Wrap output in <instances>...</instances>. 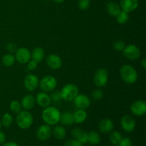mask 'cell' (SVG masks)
Here are the masks:
<instances>
[{
	"label": "cell",
	"mask_w": 146,
	"mask_h": 146,
	"mask_svg": "<svg viewBox=\"0 0 146 146\" xmlns=\"http://www.w3.org/2000/svg\"><path fill=\"white\" fill-rule=\"evenodd\" d=\"M123 136L122 134L118 131H113L111 133L109 137L110 141L111 143L113 145H118L120 142H121V139H122Z\"/></svg>",
	"instance_id": "4316f807"
},
{
	"label": "cell",
	"mask_w": 146,
	"mask_h": 146,
	"mask_svg": "<svg viewBox=\"0 0 146 146\" xmlns=\"http://www.w3.org/2000/svg\"><path fill=\"white\" fill-rule=\"evenodd\" d=\"M35 98L37 104L42 108H46V107L49 106L50 104H51V100L50 96H48L46 92L38 93Z\"/></svg>",
	"instance_id": "e0dca14e"
},
{
	"label": "cell",
	"mask_w": 146,
	"mask_h": 146,
	"mask_svg": "<svg viewBox=\"0 0 146 146\" xmlns=\"http://www.w3.org/2000/svg\"><path fill=\"white\" fill-rule=\"evenodd\" d=\"M71 135L76 140L81 143L83 145L88 143V141H87V133L83 131L80 128H74L71 131Z\"/></svg>",
	"instance_id": "d6986e66"
},
{
	"label": "cell",
	"mask_w": 146,
	"mask_h": 146,
	"mask_svg": "<svg viewBox=\"0 0 146 146\" xmlns=\"http://www.w3.org/2000/svg\"><path fill=\"white\" fill-rule=\"evenodd\" d=\"M121 125L124 131L127 133H131L135 130V121L131 115H124L121 118Z\"/></svg>",
	"instance_id": "30bf717a"
},
{
	"label": "cell",
	"mask_w": 146,
	"mask_h": 146,
	"mask_svg": "<svg viewBox=\"0 0 146 146\" xmlns=\"http://www.w3.org/2000/svg\"><path fill=\"white\" fill-rule=\"evenodd\" d=\"M9 107L11 111H12V112L16 113H18L19 112H20V111H21V108H22L21 103L18 101H11V104H10L9 105Z\"/></svg>",
	"instance_id": "f546056e"
},
{
	"label": "cell",
	"mask_w": 146,
	"mask_h": 146,
	"mask_svg": "<svg viewBox=\"0 0 146 146\" xmlns=\"http://www.w3.org/2000/svg\"><path fill=\"white\" fill-rule=\"evenodd\" d=\"M104 97V92L100 89H96L91 93V98L94 101H99Z\"/></svg>",
	"instance_id": "4dcf8cb0"
},
{
	"label": "cell",
	"mask_w": 146,
	"mask_h": 146,
	"mask_svg": "<svg viewBox=\"0 0 146 146\" xmlns=\"http://www.w3.org/2000/svg\"><path fill=\"white\" fill-rule=\"evenodd\" d=\"M98 128L100 132L102 133H108L113 129L114 123L110 118H104L98 123Z\"/></svg>",
	"instance_id": "9a60e30c"
},
{
	"label": "cell",
	"mask_w": 146,
	"mask_h": 146,
	"mask_svg": "<svg viewBox=\"0 0 146 146\" xmlns=\"http://www.w3.org/2000/svg\"><path fill=\"white\" fill-rule=\"evenodd\" d=\"M52 1H54V2L56 3V4H61V3L64 2L65 0H52Z\"/></svg>",
	"instance_id": "b9f144b4"
},
{
	"label": "cell",
	"mask_w": 146,
	"mask_h": 146,
	"mask_svg": "<svg viewBox=\"0 0 146 146\" xmlns=\"http://www.w3.org/2000/svg\"><path fill=\"white\" fill-rule=\"evenodd\" d=\"M63 125H71L74 123V114L71 113V112H64L62 114H61L60 117V121Z\"/></svg>",
	"instance_id": "cb8c5ba5"
},
{
	"label": "cell",
	"mask_w": 146,
	"mask_h": 146,
	"mask_svg": "<svg viewBox=\"0 0 146 146\" xmlns=\"http://www.w3.org/2000/svg\"><path fill=\"white\" fill-rule=\"evenodd\" d=\"M123 55L126 57L128 59L130 60H137L141 57V50L134 44H129V45L125 46L123 49Z\"/></svg>",
	"instance_id": "52a82bcc"
},
{
	"label": "cell",
	"mask_w": 146,
	"mask_h": 146,
	"mask_svg": "<svg viewBox=\"0 0 146 146\" xmlns=\"http://www.w3.org/2000/svg\"><path fill=\"white\" fill-rule=\"evenodd\" d=\"M106 9L108 14L112 17H116L118 13L121 11L120 5L115 1H109L108 3H107Z\"/></svg>",
	"instance_id": "ffe728a7"
},
{
	"label": "cell",
	"mask_w": 146,
	"mask_h": 146,
	"mask_svg": "<svg viewBox=\"0 0 146 146\" xmlns=\"http://www.w3.org/2000/svg\"><path fill=\"white\" fill-rule=\"evenodd\" d=\"M62 99L66 101H74L78 94V88L75 84H68L64 86L61 91Z\"/></svg>",
	"instance_id": "277c9868"
},
{
	"label": "cell",
	"mask_w": 146,
	"mask_h": 146,
	"mask_svg": "<svg viewBox=\"0 0 146 146\" xmlns=\"http://www.w3.org/2000/svg\"><path fill=\"white\" fill-rule=\"evenodd\" d=\"M36 104V98L34 96L29 94V95L24 96L22 98L21 101V107L24 110H31L34 107Z\"/></svg>",
	"instance_id": "ac0fdd59"
},
{
	"label": "cell",
	"mask_w": 146,
	"mask_h": 146,
	"mask_svg": "<svg viewBox=\"0 0 146 146\" xmlns=\"http://www.w3.org/2000/svg\"><path fill=\"white\" fill-rule=\"evenodd\" d=\"M42 119L46 124L48 125H55L59 123L61 113L55 107H46L42 112Z\"/></svg>",
	"instance_id": "6da1fadb"
},
{
	"label": "cell",
	"mask_w": 146,
	"mask_h": 146,
	"mask_svg": "<svg viewBox=\"0 0 146 146\" xmlns=\"http://www.w3.org/2000/svg\"><path fill=\"white\" fill-rule=\"evenodd\" d=\"M15 57L11 54H5L4 56L2 57L1 59V62H2L3 65L6 67H10L13 66L15 63Z\"/></svg>",
	"instance_id": "484cf974"
},
{
	"label": "cell",
	"mask_w": 146,
	"mask_h": 146,
	"mask_svg": "<svg viewBox=\"0 0 146 146\" xmlns=\"http://www.w3.org/2000/svg\"><path fill=\"white\" fill-rule=\"evenodd\" d=\"M39 81L38 77L34 74H29L24 79V87L29 91H34L38 87Z\"/></svg>",
	"instance_id": "8fae6325"
},
{
	"label": "cell",
	"mask_w": 146,
	"mask_h": 146,
	"mask_svg": "<svg viewBox=\"0 0 146 146\" xmlns=\"http://www.w3.org/2000/svg\"><path fill=\"white\" fill-rule=\"evenodd\" d=\"M46 64L50 68L58 70L62 66V60L61 57L54 54H49L46 58Z\"/></svg>",
	"instance_id": "5bb4252c"
},
{
	"label": "cell",
	"mask_w": 146,
	"mask_h": 146,
	"mask_svg": "<svg viewBox=\"0 0 146 146\" xmlns=\"http://www.w3.org/2000/svg\"><path fill=\"white\" fill-rule=\"evenodd\" d=\"M17 124L21 129H27L29 128L32 125L34 122V118L32 115L29 111H21L17 113Z\"/></svg>",
	"instance_id": "3957f363"
},
{
	"label": "cell",
	"mask_w": 146,
	"mask_h": 146,
	"mask_svg": "<svg viewBox=\"0 0 146 146\" xmlns=\"http://www.w3.org/2000/svg\"><path fill=\"white\" fill-rule=\"evenodd\" d=\"M108 81V71L105 68H98L94 74V82L98 87H104L106 86Z\"/></svg>",
	"instance_id": "8992f818"
},
{
	"label": "cell",
	"mask_w": 146,
	"mask_h": 146,
	"mask_svg": "<svg viewBox=\"0 0 146 146\" xmlns=\"http://www.w3.org/2000/svg\"><path fill=\"white\" fill-rule=\"evenodd\" d=\"M90 4H91L90 0H79L78 3V8L82 11H85L90 7Z\"/></svg>",
	"instance_id": "d6a6232c"
},
{
	"label": "cell",
	"mask_w": 146,
	"mask_h": 146,
	"mask_svg": "<svg viewBox=\"0 0 146 146\" xmlns=\"http://www.w3.org/2000/svg\"><path fill=\"white\" fill-rule=\"evenodd\" d=\"M141 66H142L143 68H146V59L145 58H143V59L141 61Z\"/></svg>",
	"instance_id": "60d3db41"
},
{
	"label": "cell",
	"mask_w": 146,
	"mask_h": 146,
	"mask_svg": "<svg viewBox=\"0 0 146 146\" xmlns=\"http://www.w3.org/2000/svg\"><path fill=\"white\" fill-rule=\"evenodd\" d=\"M38 84L44 92H50L55 89L57 85V81L55 77L52 76H46L41 78Z\"/></svg>",
	"instance_id": "5b68a950"
},
{
	"label": "cell",
	"mask_w": 146,
	"mask_h": 146,
	"mask_svg": "<svg viewBox=\"0 0 146 146\" xmlns=\"http://www.w3.org/2000/svg\"><path fill=\"white\" fill-rule=\"evenodd\" d=\"M44 56H45V53H44V49L41 47H36L34 48L32 52L31 53V58H32V60L35 61L38 64L42 61Z\"/></svg>",
	"instance_id": "603a6c76"
},
{
	"label": "cell",
	"mask_w": 146,
	"mask_h": 146,
	"mask_svg": "<svg viewBox=\"0 0 146 146\" xmlns=\"http://www.w3.org/2000/svg\"><path fill=\"white\" fill-rule=\"evenodd\" d=\"M7 49L8 50L9 52H15L17 49V46L14 44H13V43H10V44H7Z\"/></svg>",
	"instance_id": "74e56055"
},
{
	"label": "cell",
	"mask_w": 146,
	"mask_h": 146,
	"mask_svg": "<svg viewBox=\"0 0 146 146\" xmlns=\"http://www.w3.org/2000/svg\"><path fill=\"white\" fill-rule=\"evenodd\" d=\"M2 146H19L17 143L9 141V142H5L2 144Z\"/></svg>",
	"instance_id": "ab89813d"
},
{
	"label": "cell",
	"mask_w": 146,
	"mask_h": 146,
	"mask_svg": "<svg viewBox=\"0 0 146 146\" xmlns=\"http://www.w3.org/2000/svg\"><path fill=\"white\" fill-rule=\"evenodd\" d=\"M1 125H4L6 128H9L11 125V124L13 123V117L9 113H6L4 114V115L2 116L1 121Z\"/></svg>",
	"instance_id": "f1b7e54d"
},
{
	"label": "cell",
	"mask_w": 146,
	"mask_h": 146,
	"mask_svg": "<svg viewBox=\"0 0 146 146\" xmlns=\"http://www.w3.org/2000/svg\"><path fill=\"white\" fill-rule=\"evenodd\" d=\"M125 42L122 40H117L113 43V48L115 51H123L125 48Z\"/></svg>",
	"instance_id": "1f68e13d"
},
{
	"label": "cell",
	"mask_w": 146,
	"mask_h": 146,
	"mask_svg": "<svg viewBox=\"0 0 146 146\" xmlns=\"http://www.w3.org/2000/svg\"><path fill=\"white\" fill-rule=\"evenodd\" d=\"M1 122H0V128H1Z\"/></svg>",
	"instance_id": "7bdbcfd3"
},
{
	"label": "cell",
	"mask_w": 146,
	"mask_h": 146,
	"mask_svg": "<svg viewBox=\"0 0 146 146\" xmlns=\"http://www.w3.org/2000/svg\"><path fill=\"white\" fill-rule=\"evenodd\" d=\"M116 19V21L118 24H125V23H127V21L129 19V16H128V13L126 11H124L123 10H121L119 13L118 14V15L115 17Z\"/></svg>",
	"instance_id": "83f0119b"
},
{
	"label": "cell",
	"mask_w": 146,
	"mask_h": 146,
	"mask_svg": "<svg viewBox=\"0 0 146 146\" xmlns=\"http://www.w3.org/2000/svg\"><path fill=\"white\" fill-rule=\"evenodd\" d=\"M74 101V104L78 109L86 110L91 105L89 98L84 94H78Z\"/></svg>",
	"instance_id": "4fadbf2b"
},
{
	"label": "cell",
	"mask_w": 146,
	"mask_h": 146,
	"mask_svg": "<svg viewBox=\"0 0 146 146\" xmlns=\"http://www.w3.org/2000/svg\"><path fill=\"white\" fill-rule=\"evenodd\" d=\"M51 101H54V102H58V101H60L61 99H62V97H61V91H56L55 92L53 93L50 96Z\"/></svg>",
	"instance_id": "836d02e7"
},
{
	"label": "cell",
	"mask_w": 146,
	"mask_h": 146,
	"mask_svg": "<svg viewBox=\"0 0 146 146\" xmlns=\"http://www.w3.org/2000/svg\"><path fill=\"white\" fill-rule=\"evenodd\" d=\"M52 134V129L50 125L47 124H43L36 131V137L41 141H47Z\"/></svg>",
	"instance_id": "7c38bea8"
},
{
	"label": "cell",
	"mask_w": 146,
	"mask_h": 146,
	"mask_svg": "<svg viewBox=\"0 0 146 146\" xmlns=\"http://www.w3.org/2000/svg\"><path fill=\"white\" fill-rule=\"evenodd\" d=\"M120 74L123 81L128 84H135L138 80L137 71L134 67L129 64H125L121 67Z\"/></svg>",
	"instance_id": "7a4b0ae2"
},
{
	"label": "cell",
	"mask_w": 146,
	"mask_h": 146,
	"mask_svg": "<svg viewBox=\"0 0 146 146\" xmlns=\"http://www.w3.org/2000/svg\"><path fill=\"white\" fill-rule=\"evenodd\" d=\"M120 7L121 10L130 13L136 10L138 7V0H121Z\"/></svg>",
	"instance_id": "2e32d148"
},
{
	"label": "cell",
	"mask_w": 146,
	"mask_h": 146,
	"mask_svg": "<svg viewBox=\"0 0 146 146\" xmlns=\"http://www.w3.org/2000/svg\"><path fill=\"white\" fill-rule=\"evenodd\" d=\"M52 134L56 139L61 141L65 138L66 135V131L63 125H55V127L52 130Z\"/></svg>",
	"instance_id": "44dd1931"
},
{
	"label": "cell",
	"mask_w": 146,
	"mask_h": 146,
	"mask_svg": "<svg viewBox=\"0 0 146 146\" xmlns=\"http://www.w3.org/2000/svg\"><path fill=\"white\" fill-rule=\"evenodd\" d=\"M15 59L19 64H27L31 60V52L25 47L17 48L15 51Z\"/></svg>",
	"instance_id": "ba28073f"
},
{
	"label": "cell",
	"mask_w": 146,
	"mask_h": 146,
	"mask_svg": "<svg viewBox=\"0 0 146 146\" xmlns=\"http://www.w3.org/2000/svg\"><path fill=\"white\" fill-rule=\"evenodd\" d=\"M73 114H74V122L76 123H82L87 118V113L86 112L85 110L78 109Z\"/></svg>",
	"instance_id": "d4e9b609"
},
{
	"label": "cell",
	"mask_w": 146,
	"mask_h": 146,
	"mask_svg": "<svg viewBox=\"0 0 146 146\" xmlns=\"http://www.w3.org/2000/svg\"><path fill=\"white\" fill-rule=\"evenodd\" d=\"M6 141V135L3 131H0V145L5 143Z\"/></svg>",
	"instance_id": "f35d334b"
},
{
	"label": "cell",
	"mask_w": 146,
	"mask_h": 146,
	"mask_svg": "<svg viewBox=\"0 0 146 146\" xmlns=\"http://www.w3.org/2000/svg\"><path fill=\"white\" fill-rule=\"evenodd\" d=\"M101 135L98 132L91 131L87 133V141L92 145H97L101 142Z\"/></svg>",
	"instance_id": "7402d4cb"
},
{
	"label": "cell",
	"mask_w": 146,
	"mask_h": 146,
	"mask_svg": "<svg viewBox=\"0 0 146 146\" xmlns=\"http://www.w3.org/2000/svg\"><path fill=\"white\" fill-rule=\"evenodd\" d=\"M64 146H83V144L76 139H71L67 141Z\"/></svg>",
	"instance_id": "e575fe53"
},
{
	"label": "cell",
	"mask_w": 146,
	"mask_h": 146,
	"mask_svg": "<svg viewBox=\"0 0 146 146\" xmlns=\"http://www.w3.org/2000/svg\"><path fill=\"white\" fill-rule=\"evenodd\" d=\"M131 111L133 115L136 116H142L145 115L146 112V104L143 100L135 101L131 104L130 107Z\"/></svg>",
	"instance_id": "9c48e42d"
},
{
	"label": "cell",
	"mask_w": 146,
	"mask_h": 146,
	"mask_svg": "<svg viewBox=\"0 0 146 146\" xmlns=\"http://www.w3.org/2000/svg\"><path fill=\"white\" fill-rule=\"evenodd\" d=\"M37 65H38V63H36L35 61L31 59L27 63V68H28L29 71H34V70H35L37 68Z\"/></svg>",
	"instance_id": "8d00e7d4"
},
{
	"label": "cell",
	"mask_w": 146,
	"mask_h": 146,
	"mask_svg": "<svg viewBox=\"0 0 146 146\" xmlns=\"http://www.w3.org/2000/svg\"><path fill=\"white\" fill-rule=\"evenodd\" d=\"M132 145H133L132 141H131L129 138H128V137L122 138L119 145H118V146H132Z\"/></svg>",
	"instance_id": "d590c367"
}]
</instances>
